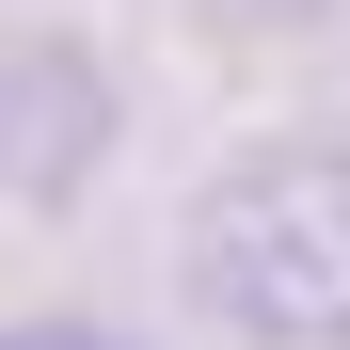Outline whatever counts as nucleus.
Here are the masks:
<instances>
[{"mask_svg": "<svg viewBox=\"0 0 350 350\" xmlns=\"http://www.w3.org/2000/svg\"><path fill=\"white\" fill-rule=\"evenodd\" d=\"M191 286L255 350H350V128L239 144L191 207Z\"/></svg>", "mask_w": 350, "mask_h": 350, "instance_id": "obj_1", "label": "nucleus"}, {"mask_svg": "<svg viewBox=\"0 0 350 350\" xmlns=\"http://www.w3.org/2000/svg\"><path fill=\"white\" fill-rule=\"evenodd\" d=\"M0 350H128V334H96V319H0Z\"/></svg>", "mask_w": 350, "mask_h": 350, "instance_id": "obj_2", "label": "nucleus"}]
</instances>
